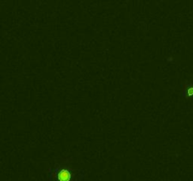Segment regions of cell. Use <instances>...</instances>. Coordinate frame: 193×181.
<instances>
[{
  "label": "cell",
  "mask_w": 193,
  "mask_h": 181,
  "mask_svg": "<svg viewBox=\"0 0 193 181\" xmlns=\"http://www.w3.org/2000/svg\"><path fill=\"white\" fill-rule=\"evenodd\" d=\"M182 95L184 98H191V97H193V82L185 84L182 91Z\"/></svg>",
  "instance_id": "obj_2"
},
{
  "label": "cell",
  "mask_w": 193,
  "mask_h": 181,
  "mask_svg": "<svg viewBox=\"0 0 193 181\" xmlns=\"http://www.w3.org/2000/svg\"><path fill=\"white\" fill-rule=\"evenodd\" d=\"M57 178L59 181H71L72 180V173L69 169L61 168L57 173Z\"/></svg>",
  "instance_id": "obj_1"
}]
</instances>
